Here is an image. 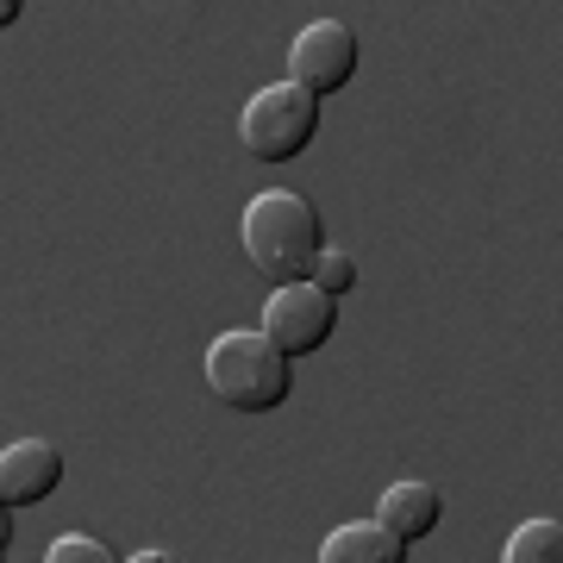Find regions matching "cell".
I'll use <instances>...</instances> for the list:
<instances>
[{
	"mask_svg": "<svg viewBox=\"0 0 563 563\" xmlns=\"http://www.w3.org/2000/svg\"><path fill=\"white\" fill-rule=\"evenodd\" d=\"M7 544H13V507L0 501V558H7Z\"/></svg>",
	"mask_w": 563,
	"mask_h": 563,
	"instance_id": "cell-13",
	"label": "cell"
},
{
	"mask_svg": "<svg viewBox=\"0 0 563 563\" xmlns=\"http://www.w3.org/2000/svg\"><path fill=\"white\" fill-rule=\"evenodd\" d=\"M120 551H107L101 539H88V532H63V539L44 544V563H113Z\"/></svg>",
	"mask_w": 563,
	"mask_h": 563,
	"instance_id": "cell-10",
	"label": "cell"
},
{
	"mask_svg": "<svg viewBox=\"0 0 563 563\" xmlns=\"http://www.w3.org/2000/svg\"><path fill=\"white\" fill-rule=\"evenodd\" d=\"M63 483V451L51 439H20L0 451V501L7 507H38Z\"/></svg>",
	"mask_w": 563,
	"mask_h": 563,
	"instance_id": "cell-6",
	"label": "cell"
},
{
	"mask_svg": "<svg viewBox=\"0 0 563 563\" xmlns=\"http://www.w3.org/2000/svg\"><path fill=\"white\" fill-rule=\"evenodd\" d=\"M320 563H407V544L395 539L383 520H357V526L325 532Z\"/></svg>",
	"mask_w": 563,
	"mask_h": 563,
	"instance_id": "cell-8",
	"label": "cell"
},
{
	"mask_svg": "<svg viewBox=\"0 0 563 563\" xmlns=\"http://www.w3.org/2000/svg\"><path fill=\"white\" fill-rule=\"evenodd\" d=\"M25 20V0H0V32H7V25H20Z\"/></svg>",
	"mask_w": 563,
	"mask_h": 563,
	"instance_id": "cell-12",
	"label": "cell"
},
{
	"mask_svg": "<svg viewBox=\"0 0 563 563\" xmlns=\"http://www.w3.org/2000/svg\"><path fill=\"white\" fill-rule=\"evenodd\" d=\"M201 376L213 388V401H225L232 413H276L288 401V388H295V357L276 351L263 332L239 325V332H220L213 339Z\"/></svg>",
	"mask_w": 563,
	"mask_h": 563,
	"instance_id": "cell-2",
	"label": "cell"
},
{
	"mask_svg": "<svg viewBox=\"0 0 563 563\" xmlns=\"http://www.w3.org/2000/svg\"><path fill=\"white\" fill-rule=\"evenodd\" d=\"M376 520H383L401 544H420V539H432V532H439L444 501H439V488H432V483H395V488H383Z\"/></svg>",
	"mask_w": 563,
	"mask_h": 563,
	"instance_id": "cell-7",
	"label": "cell"
},
{
	"mask_svg": "<svg viewBox=\"0 0 563 563\" xmlns=\"http://www.w3.org/2000/svg\"><path fill=\"white\" fill-rule=\"evenodd\" d=\"M357 32L339 20H313L295 32V44H288V81L295 88H307V95H344L351 88V76H357Z\"/></svg>",
	"mask_w": 563,
	"mask_h": 563,
	"instance_id": "cell-5",
	"label": "cell"
},
{
	"mask_svg": "<svg viewBox=\"0 0 563 563\" xmlns=\"http://www.w3.org/2000/svg\"><path fill=\"white\" fill-rule=\"evenodd\" d=\"M263 339L288 351V357H313L325 351V339L339 332V301L325 295L320 282H276V295L263 301Z\"/></svg>",
	"mask_w": 563,
	"mask_h": 563,
	"instance_id": "cell-4",
	"label": "cell"
},
{
	"mask_svg": "<svg viewBox=\"0 0 563 563\" xmlns=\"http://www.w3.org/2000/svg\"><path fill=\"white\" fill-rule=\"evenodd\" d=\"M239 239H244L251 269H263L269 282H313V263L325 251V225H320V207L307 201V195L263 188L244 207Z\"/></svg>",
	"mask_w": 563,
	"mask_h": 563,
	"instance_id": "cell-1",
	"label": "cell"
},
{
	"mask_svg": "<svg viewBox=\"0 0 563 563\" xmlns=\"http://www.w3.org/2000/svg\"><path fill=\"white\" fill-rule=\"evenodd\" d=\"M507 563H558L563 558V526L558 520H526L514 526V539L501 551Z\"/></svg>",
	"mask_w": 563,
	"mask_h": 563,
	"instance_id": "cell-9",
	"label": "cell"
},
{
	"mask_svg": "<svg viewBox=\"0 0 563 563\" xmlns=\"http://www.w3.org/2000/svg\"><path fill=\"white\" fill-rule=\"evenodd\" d=\"M313 139H320V95H307L295 81L257 88L239 113V144L257 163H295Z\"/></svg>",
	"mask_w": 563,
	"mask_h": 563,
	"instance_id": "cell-3",
	"label": "cell"
},
{
	"mask_svg": "<svg viewBox=\"0 0 563 563\" xmlns=\"http://www.w3.org/2000/svg\"><path fill=\"white\" fill-rule=\"evenodd\" d=\"M313 282H320L332 301H344V295L357 288V263H351V251H320V263H313Z\"/></svg>",
	"mask_w": 563,
	"mask_h": 563,
	"instance_id": "cell-11",
	"label": "cell"
}]
</instances>
